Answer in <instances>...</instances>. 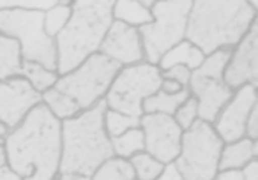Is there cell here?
I'll return each mask as SVG.
<instances>
[{"label":"cell","instance_id":"1","mask_svg":"<svg viewBox=\"0 0 258 180\" xmlns=\"http://www.w3.org/2000/svg\"><path fill=\"white\" fill-rule=\"evenodd\" d=\"M11 169L23 180H51L60 164V120L41 103L2 140Z\"/></svg>","mask_w":258,"mask_h":180},{"label":"cell","instance_id":"2","mask_svg":"<svg viewBox=\"0 0 258 180\" xmlns=\"http://www.w3.org/2000/svg\"><path fill=\"white\" fill-rule=\"evenodd\" d=\"M258 20V4L247 0H193L186 37L204 55L232 50Z\"/></svg>","mask_w":258,"mask_h":180},{"label":"cell","instance_id":"3","mask_svg":"<svg viewBox=\"0 0 258 180\" xmlns=\"http://www.w3.org/2000/svg\"><path fill=\"white\" fill-rule=\"evenodd\" d=\"M106 103H99L60 122V173L90 176L106 159L113 157L111 141L104 131Z\"/></svg>","mask_w":258,"mask_h":180},{"label":"cell","instance_id":"4","mask_svg":"<svg viewBox=\"0 0 258 180\" xmlns=\"http://www.w3.org/2000/svg\"><path fill=\"white\" fill-rule=\"evenodd\" d=\"M113 0H76L71 18L55 37L57 74H68L99 51L113 16Z\"/></svg>","mask_w":258,"mask_h":180},{"label":"cell","instance_id":"5","mask_svg":"<svg viewBox=\"0 0 258 180\" xmlns=\"http://www.w3.org/2000/svg\"><path fill=\"white\" fill-rule=\"evenodd\" d=\"M118 69L120 65L113 60L101 53H94L71 72L58 76L51 88L66 96L82 113L104 99Z\"/></svg>","mask_w":258,"mask_h":180},{"label":"cell","instance_id":"6","mask_svg":"<svg viewBox=\"0 0 258 180\" xmlns=\"http://www.w3.org/2000/svg\"><path fill=\"white\" fill-rule=\"evenodd\" d=\"M193 0H168L154 2L151 9L152 22L138 27L145 62L158 65L161 57L186 37L187 16Z\"/></svg>","mask_w":258,"mask_h":180},{"label":"cell","instance_id":"7","mask_svg":"<svg viewBox=\"0 0 258 180\" xmlns=\"http://www.w3.org/2000/svg\"><path fill=\"white\" fill-rule=\"evenodd\" d=\"M44 13L6 9L0 11V34L18 43L22 60L37 62L50 71L57 69L55 41L46 36L43 27Z\"/></svg>","mask_w":258,"mask_h":180},{"label":"cell","instance_id":"8","mask_svg":"<svg viewBox=\"0 0 258 180\" xmlns=\"http://www.w3.org/2000/svg\"><path fill=\"white\" fill-rule=\"evenodd\" d=\"M223 140L212 124L197 120L180 138V152L173 161L182 180H212L218 173Z\"/></svg>","mask_w":258,"mask_h":180},{"label":"cell","instance_id":"9","mask_svg":"<svg viewBox=\"0 0 258 180\" xmlns=\"http://www.w3.org/2000/svg\"><path fill=\"white\" fill-rule=\"evenodd\" d=\"M163 78L158 65L149 62L120 67L104 96L108 110L140 119L144 115L142 103L159 90Z\"/></svg>","mask_w":258,"mask_h":180},{"label":"cell","instance_id":"10","mask_svg":"<svg viewBox=\"0 0 258 180\" xmlns=\"http://www.w3.org/2000/svg\"><path fill=\"white\" fill-rule=\"evenodd\" d=\"M140 129L144 133L145 152L170 164L177 159L180 152V138L184 131L177 126L173 117L159 113H144L140 117Z\"/></svg>","mask_w":258,"mask_h":180},{"label":"cell","instance_id":"11","mask_svg":"<svg viewBox=\"0 0 258 180\" xmlns=\"http://www.w3.org/2000/svg\"><path fill=\"white\" fill-rule=\"evenodd\" d=\"M223 81L233 92L244 85L258 86V20L230 50Z\"/></svg>","mask_w":258,"mask_h":180},{"label":"cell","instance_id":"12","mask_svg":"<svg viewBox=\"0 0 258 180\" xmlns=\"http://www.w3.org/2000/svg\"><path fill=\"white\" fill-rule=\"evenodd\" d=\"M254 106H258V86L244 85L233 92L232 99L212 122V127L223 143H232L244 138L246 120Z\"/></svg>","mask_w":258,"mask_h":180},{"label":"cell","instance_id":"13","mask_svg":"<svg viewBox=\"0 0 258 180\" xmlns=\"http://www.w3.org/2000/svg\"><path fill=\"white\" fill-rule=\"evenodd\" d=\"M41 103V94L22 76H13L0 81V122H4L9 131L22 124L30 110Z\"/></svg>","mask_w":258,"mask_h":180},{"label":"cell","instance_id":"14","mask_svg":"<svg viewBox=\"0 0 258 180\" xmlns=\"http://www.w3.org/2000/svg\"><path fill=\"white\" fill-rule=\"evenodd\" d=\"M97 53L104 55L120 67L145 62L144 46H142L138 29L115 22V20L111 22Z\"/></svg>","mask_w":258,"mask_h":180},{"label":"cell","instance_id":"15","mask_svg":"<svg viewBox=\"0 0 258 180\" xmlns=\"http://www.w3.org/2000/svg\"><path fill=\"white\" fill-rule=\"evenodd\" d=\"M189 94L197 99L198 120L212 124L226 103L232 99L233 90L225 85L223 79L193 78L187 85Z\"/></svg>","mask_w":258,"mask_h":180},{"label":"cell","instance_id":"16","mask_svg":"<svg viewBox=\"0 0 258 180\" xmlns=\"http://www.w3.org/2000/svg\"><path fill=\"white\" fill-rule=\"evenodd\" d=\"M258 157V140H247L240 138L232 143H225L219 155L218 171H226V169H242L244 164L251 159Z\"/></svg>","mask_w":258,"mask_h":180},{"label":"cell","instance_id":"17","mask_svg":"<svg viewBox=\"0 0 258 180\" xmlns=\"http://www.w3.org/2000/svg\"><path fill=\"white\" fill-rule=\"evenodd\" d=\"M204 57L205 55L195 44H191L189 41L184 39L163 55L161 60L158 62V69L159 71H166V69L173 67V65H184L189 71H195L202 64Z\"/></svg>","mask_w":258,"mask_h":180},{"label":"cell","instance_id":"18","mask_svg":"<svg viewBox=\"0 0 258 180\" xmlns=\"http://www.w3.org/2000/svg\"><path fill=\"white\" fill-rule=\"evenodd\" d=\"M111 16L115 22L135 27V29L149 25L152 22L151 11L140 4V0H113Z\"/></svg>","mask_w":258,"mask_h":180},{"label":"cell","instance_id":"19","mask_svg":"<svg viewBox=\"0 0 258 180\" xmlns=\"http://www.w3.org/2000/svg\"><path fill=\"white\" fill-rule=\"evenodd\" d=\"M189 96H191L189 88H182L179 94H165V92L158 90V92L149 96V98L142 103V112L173 117V113L177 112V108H179Z\"/></svg>","mask_w":258,"mask_h":180},{"label":"cell","instance_id":"20","mask_svg":"<svg viewBox=\"0 0 258 180\" xmlns=\"http://www.w3.org/2000/svg\"><path fill=\"white\" fill-rule=\"evenodd\" d=\"M22 69V53L15 39L0 34V81L20 76Z\"/></svg>","mask_w":258,"mask_h":180},{"label":"cell","instance_id":"21","mask_svg":"<svg viewBox=\"0 0 258 180\" xmlns=\"http://www.w3.org/2000/svg\"><path fill=\"white\" fill-rule=\"evenodd\" d=\"M20 76L25 78L30 83V86L36 92H39V94H43L48 88H51L58 79L57 71H50V69L37 64V62H27V60H22Z\"/></svg>","mask_w":258,"mask_h":180},{"label":"cell","instance_id":"22","mask_svg":"<svg viewBox=\"0 0 258 180\" xmlns=\"http://www.w3.org/2000/svg\"><path fill=\"white\" fill-rule=\"evenodd\" d=\"M90 180H137V176L127 159L113 155L101 166H97L96 171L90 175Z\"/></svg>","mask_w":258,"mask_h":180},{"label":"cell","instance_id":"23","mask_svg":"<svg viewBox=\"0 0 258 180\" xmlns=\"http://www.w3.org/2000/svg\"><path fill=\"white\" fill-rule=\"evenodd\" d=\"M111 141V150L113 155L122 159L133 157L135 154L145 150V141H144V133H142L140 127H135V129H129L125 133H122L117 138H110Z\"/></svg>","mask_w":258,"mask_h":180},{"label":"cell","instance_id":"24","mask_svg":"<svg viewBox=\"0 0 258 180\" xmlns=\"http://www.w3.org/2000/svg\"><path fill=\"white\" fill-rule=\"evenodd\" d=\"M230 58V50H216L212 53L205 55L202 64L195 71H191L193 78H209V79H223L226 62Z\"/></svg>","mask_w":258,"mask_h":180},{"label":"cell","instance_id":"25","mask_svg":"<svg viewBox=\"0 0 258 180\" xmlns=\"http://www.w3.org/2000/svg\"><path fill=\"white\" fill-rule=\"evenodd\" d=\"M71 4L73 2H69V0H57L53 8H50L44 13L43 27L48 37L55 39L57 34L68 25L69 18H71Z\"/></svg>","mask_w":258,"mask_h":180},{"label":"cell","instance_id":"26","mask_svg":"<svg viewBox=\"0 0 258 180\" xmlns=\"http://www.w3.org/2000/svg\"><path fill=\"white\" fill-rule=\"evenodd\" d=\"M127 161L133 166L137 180H158L161 176V173L165 171V166H166L161 161H158L156 157H152L151 154H147L145 150L135 154Z\"/></svg>","mask_w":258,"mask_h":180},{"label":"cell","instance_id":"27","mask_svg":"<svg viewBox=\"0 0 258 180\" xmlns=\"http://www.w3.org/2000/svg\"><path fill=\"white\" fill-rule=\"evenodd\" d=\"M135 127H140V119L106 108V112H104V131H106L108 138H117L122 133L135 129Z\"/></svg>","mask_w":258,"mask_h":180},{"label":"cell","instance_id":"28","mask_svg":"<svg viewBox=\"0 0 258 180\" xmlns=\"http://www.w3.org/2000/svg\"><path fill=\"white\" fill-rule=\"evenodd\" d=\"M173 120L177 122V126L182 131L189 129L195 122L198 120V106H197V99L193 96L186 99L182 105L177 108V112L173 113Z\"/></svg>","mask_w":258,"mask_h":180},{"label":"cell","instance_id":"29","mask_svg":"<svg viewBox=\"0 0 258 180\" xmlns=\"http://www.w3.org/2000/svg\"><path fill=\"white\" fill-rule=\"evenodd\" d=\"M161 78L177 81L184 88H187V85L191 81V71L187 67H184V65H173V67L166 69V71H161Z\"/></svg>","mask_w":258,"mask_h":180},{"label":"cell","instance_id":"30","mask_svg":"<svg viewBox=\"0 0 258 180\" xmlns=\"http://www.w3.org/2000/svg\"><path fill=\"white\" fill-rule=\"evenodd\" d=\"M0 180H23L22 176L16 175V173L11 169V166H9L2 141H0Z\"/></svg>","mask_w":258,"mask_h":180},{"label":"cell","instance_id":"31","mask_svg":"<svg viewBox=\"0 0 258 180\" xmlns=\"http://www.w3.org/2000/svg\"><path fill=\"white\" fill-rule=\"evenodd\" d=\"M244 138H247V140H258V106H254L251 110L249 117H247Z\"/></svg>","mask_w":258,"mask_h":180},{"label":"cell","instance_id":"32","mask_svg":"<svg viewBox=\"0 0 258 180\" xmlns=\"http://www.w3.org/2000/svg\"><path fill=\"white\" fill-rule=\"evenodd\" d=\"M240 173L242 180H258V159H251L247 164H244Z\"/></svg>","mask_w":258,"mask_h":180},{"label":"cell","instance_id":"33","mask_svg":"<svg viewBox=\"0 0 258 180\" xmlns=\"http://www.w3.org/2000/svg\"><path fill=\"white\" fill-rule=\"evenodd\" d=\"M182 88V85H179L177 81H172V79H163L161 85H159V90L165 92V94H179Z\"/></svg>","mask_w":258,"mask_h":180},{"label":"cell","instance_id":"34","mask_svg":"<svg viewBox=\"0 0 258 180\" xmlns=\"http://www.w3.org/2000/svg\"><path fill=\"white\" fill-rule=\"evenodd\" d=\"M212 180H242L240 169H226V171H218Z\"/></svg>","mask_w":258,"mask_h":180},{"label":"cell","instance_id":"35","mask_svg":"<svg viewBox=\"0 0 258 180\" xmlns=\"http://www.w3.org/2000/svg\"><path fill=\"white\" fill-rule=\"evenodd\" d=\"M158 180H182V178H180V175L177 173L173 162H170V164L165 166V171L161 173V176H159Z\"/></svg>","mask_w":258,"mask_h":180},{"label":"cell","instance_id":"36","mask_svg":"<svg viewBox=\"0 0 258 180\" xmlns=\"http://www.w3.org/2000/svg\"><path fill=\"white\" fill-rule=\"evenodd\" d=\"M51 180H90V176L76 175V173H60L58 171Z\"/></svg>","mask_w":258,"mask_h":180},{"label":"cell","instance_id":"37","mask_svg":"<svg viewBox=\"0 0 258 180\" xmlns=\"http://www.w3.org/2000/svg\"><path fill=\"white\" fill-rule=\"evenodd\" d=\"M8 133H9V129L4 126V122H0V141H2L6 136H8Z\"/></svg>","mask_w":258,"mask_h":180},{"label":"cell","instance_id":"38","mask_svg":"<svg viewBox=\"0 0 258 180\" xmlns=\"http://www.w3.org/2000/svg\"><path fill=\"white\" fill-rule=\"evenodd\" d=\"M140 4L144 6L145 9H149V11H151L152 6H154V0H140Z\"/></svg>","mask_w":258,"mask_h":180}]
</instances>
